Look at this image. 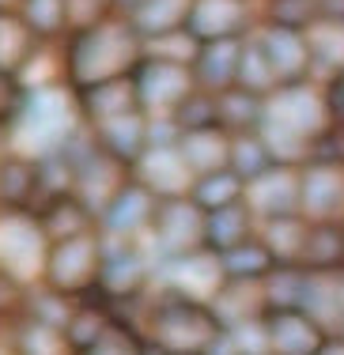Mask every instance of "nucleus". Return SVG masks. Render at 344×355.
I'll return each mask as SVG.
<instances>
[{"label":"nucleus","instance_id":"7ed1b4c3","mask_svg":"<svg viewBox=\"0 0 344 355\" xmlns=\"http://www.w3.org/2000/svg\"><path fill=\"white\" fill-rule=\"evenodd\" d=\"M83 129L87 121L69 83H35V87H23L19 110L8 125V148L31 159H46L64 151Z\"/></svg>","mask_w":344,"mask_h":355},{"label":"nucleus","instance_id":"393cba45","mask_svg":"<svg viewBox=\"0 0 344 355\" xmlns=\"http://www.w3.org/2000/svg\"><path fill=\"white\" fill-rule=\"evenodd\" d=\"M189 12H193V0H140L137 12L129 15V23L144 42H155V38L182 35L189 27Z\"/></svg>","mask_w":344,"mask_h":355},{"label":"nucleus","instance_id":"e433bc0d","mask_svg":"<svg viewBox=\"0 0 344 355\" xmlns=\"http://www.w3.org/2000/svg\"><path fill=\"white\" fill-rule=\"evenodd\" d=\"M273 166H276V159H273V151H268L261 129L257 132H234L231 137V171L246 185L257 182L261 174H268Z\"/></svg>","mask_w":344,"mask_h":355},{"label":"nucleus","instance_id":"20e7f679","mask_svg":"<svg viewBox=\"0 0 344 355\" xmlns=\"http://www.w3.org/2000/svg\"><path fill=\"white\" fill-rule=\"evenodd\" d=\"M155 299L148 302L144 314V340L163 355H208L216 340L223 336L208 302H193L171 291H152Z\"/></svg>","mask_w":344,"mask_h":355},{"label":"nucleus","instance_id":"ddd939ff","mask_svg":"<svg viewBox=\"0 0 344 355\" xmlns=\"http://www.w3.org/2000/svg\"><path fill=\"white\" fill-rule=\"evenodd\" d=\"M254 35L261 42V49H265L268 64H273L276 80H280V87L314 80V61H310L307 31L280 27V23H257Z\"/></svg>","mask_w":344,"mask_h":355},{"label":"nucleus","instance_id":"a19ab883","mask_svg":"<svg viewBox=\"0 0 344 355\" xmlns=\"http://www.w3.org/2000/svg\"><path fill=\"white\" fill-rule=\"evenodd\" d=\"M144 348H148L144 333H140L132 321H125L121 314H117L110 321V329H106L95 344H87L80 355H144Z\"/></svg>","mask_w":344,"mask_h":355},{"label":"nucleus","instance_id":"bb28decb","mask_svg":"<svg viewBox=\"0 0 344 355\" xmlns=\"http://www.w3.org/2000/svg\"><path fill=\"white\" fill-rule=\"evenodd\" d=\"M178 151L197 178L216 174V171H223V166H231V132L220 129V125H216V129L182 132Z\"/></svg>","mask_w":344,"mask_h":355},{"label":"nucleus","instance_id":"c03bdc74","mask_svg":"<svg viewBox=\"0 0 344 355\" xmlns=\"http://www.w3.org/2000/svg\"><path fill=\"white\" fill-rule=\"evenodd\" d=\"M19 98H23V87L12 80H0V132H8L15 110H19Z\"/></svg>","mask_w":344,"mask_h":355},{"label":"nucleus","instance_id":"603ef678","mask_svg":"<svg viewBox=\"0 0 344 355\" xmlns=\"http://www.w3.org/2000/svg\"><path fill=\"white\" fill-rule=\"evenodd\" d=\"M341 280H344V268H341Z\"/></svg>","mask_w":344,"mask_h":355},{"label":"nucleus","instance_id":"a18cd8bd","mask_svg":"<svg viewBox=\"0 0 344 355\" xmlns=\"http://www.w3.org/2000/svg\"><path fill=\"white\" fill-rule=\"evenodd\" d=\"M325 91H329V103H333V114H337V121H344V69L333 76L329 83H325Z\"/></svg>","mask_w":344,"mask_h":355},{"label":"nucleus","instance_id":"6e6552de","mask_svg":"<svg viewBox=\"0 0 344 355\" xmlns=\"http://www.w3.org/2000/svg\"><path fill=\"white\" fill-rule=\"evenodd\" d=\"M205 223L208 216L193 205L189 197H174V200H159L155 219L144 234V246L152 250L155 265L166 261L189 257V253L205 250Z\"/></svg>","mask_w":344,"mask_h":355},{"label":"nucleus","instance_id":"3c124183","mask_svg":"<svg viewBox=\"0 0 344 355\" xmlns=\"http://www.w3.org/2000/svg\"><path fill=\"white\" fill-rule=\"evenodd\" d=\"M144 355H163V352H159V348H152V344H148V348H144Z\"/></svg>","mask_w":344,"mask_h":355},{"label":"nucleus","instance_id":"0eeeda50","mask_svg":"<svg viewBox=\"0 0 344 355\" xmlns=\"http://www.w3.org/2000/svg\"><path fill=\"white\" fill-rule=\"evenodd\" d=\"M155 291V257L144 242H106L98 299L110 306H132Z\"/></svg>","mask_w":344,"mask_h":355},{"label":"nucleus","instance_id":"4c0bfd02","mask_svg":"<svg viewBox=\"0 0 344 355\" xmlns=\"http://www.w3.org/2000/svg\"><path fill=\"white\" fill-rule=\"evenodd\" d=\"M114 318H117V314H114L110 302H103V299H83V302H76V310H72L64 336H69V344H72L76 352H83L87 344H95L98 336L110 329Z\"/></svg>","mask_w":344,"mask_h":355},{"label":"nucleus","instance_id":"6ab92c4d","mask_svg":"<svg viewBox=\"0 0 344 355\" xmlns=\"http://www.w3.org/2000/svg\"><path fill=\"white\" fill-rule=\"evenodd\" d=\"M91 137H95L98 148H103L106 155H114L117 163L137 166L140 159H144V151L152 148V117H148L144 110H137V114H125V117H117V121L95 125Z\"/></svg>","mask_w":344,"mask_h":355},{"label":"nucleus","instance_id":"b1692460","mask_svg":"<svg viewBox=\"0 0 344 355\" xmlns=\"http://www.w3.org/2000/svg\"><path fill=\"white\" fill-rule=\"evenodd\" d=\"M303 314H310L329 336H341L344 329V280L341 272H310L303 291Z\"/></svg>","mask_w":344,"mask_h":355},{"label":"nucleus","instance_id":"ea45409f","mask_svg":"<svg viewBox=\"0 0 344 355\" xmlns=\"http://www.w3.org/2000/svg\"><path fill=\"white\" fill-rule=\"evenodd\" d=\"M307 268L299 265H276V272L265 280V299L268 310H299L307 291Z\"/></svg>","mask_w":344,"mask_h":355},{"label":"nucleus","instance_id":"8fccbe9b","mask_svg":"<svg viewBox=\"0 0 344 355\" xmlns=\"http://www.w3.org/2000/svg\"><path fill=\"white\" fill-rule=\"evenodd\" d=\"M27 0H0V12H19Z\"/></svg>","mask_w":344,"mask_h":355},{"label":"nucleus","instance_id":"aec40b11","mask_svg":"<svg viewBox=\"0 0 344 355\" xmlns=\"http://www.w3.org/2000/svg\"><path fill=\"white\" fill-rule=\"evenodd\" d=\"M246 38H223V42H205V46H200L197 61H193V76H197L200 91H208V95H223V91L239 87L242 42Z\"/></svg>","mask_w":344,"mask_h":355},{"label":"nucleus","instance_id":"c9c22d12","mask_svg":"<svg viewBox=\"0 0 344 355\" xmlns=\"http://www.w3.org/2000/svg\"><path fill=\"white\" fill-rule=\"evenodd\" d=\"M265 121V98L261 95H250L242 87H231L220 95V129H227L231 137L234 132H257Z\"/></svg>","mask_w":344,"mask_h":355},{"label":"nucleus","instance_id":"dca6fc26","mask_svg":"<svg viewBox=\"0 0 344 355\" xmlns=\"http://www.w3.org/2000/svg\"><path fill=\"white\" fill-rule=\"evenodd\" d=\"M268 355H322L329 333L303 310H268L265 314Z\"/></svg>","mask_w":344,"mask_h":355},{"label":"nucleus","instance_id":"c756f323","mask_svg":"<svg viewBox=\"0 0 344 355\" xmlns=\"http://www.w3.org/2000/svg\"><path fill=\"white\" fill-rule=\"evenodd\" d=\"M307 46H310V61H314V80L329 83L344 69V23L314 19L307 27Z\"/></svg>","mask_w":344,"mask_h":355},{"label":"nucleus","instance_id":"4468645a","mask_svg":"<svg viewBox=\"0 0 344 355\" xmlns=\"http://www.w3.org/2000/svg\"><path fill=\"white\" fill-rule=\"evenodd\" d=\"M132 178L144 185L148 193H155L159 200H174V197H189L197 174L189 171V163L182 159L178 144H152L144 151L137 166H132Z\"/></svg>","mask_w":344,"mask_h":355},{"label":"nucleus","instance_id":"79ce46f5","mask_svg":"<svg viewBox=\"0 0 344 355\" xmlns=\"http://www.w3.org/2000/svg\"><path fill=\"white\" fill-rule=\"evenodd\" d=\"M174 125L182 132H197V129H216L220 125V95H208V91H193V95L174 110Z\"/></svg>","mask_w":344,"mask_h":355},{"label":"nucleus","instance_id":"2f4dec72","mask_svg":"<svg viewBox=\"0 0 344 355\" xmlns=\"http://www.w3.org/2000/svg\"><path fill=\"white\" fill-rule=\"evenodd\" d=\"M19 15H23V23L35 31V38L42 46L61 42L76 31L72 27V4L69 0H27V4L19 8Z\"/></svg>","mask_w":344,"mask_h":355},{"label":"nucleus","instance_id":"9d476101","mask_svg":"<svg viewBox=\"0 0 344 355\" xmlns=\"http://www.w3.org/2000/svg\"><path fill=\"white\" fill-rule=\"evenodd\" d=\"M299 216L307 223H344V163L310 159L299 166Z\"/></svg>","mask_w":344,"mask_h":355},{"label":"nucleus","instance_id":"5701e85b","mask_svg":"<svg viewBox=\"0 0 344 355\" xmlns=\"http://www.w3.org/2000/svg\"><path fill=\"white\" fill-rule=\"evenodd\" d=\"M76 98H80V114H83V121H87V129L144 110V106H140V95H137L132 76L114 80V83H98V87H91V91H80Z\"/></svg>","mask_w":344,"mask_h":355},{"label":"nucleus","instance_id":"cd10ccee","mask_svg":"<svg viewBox=\"0 0 344 355\" xmlns=\"http://www.w3.org/2000/svg\"><path fill=\"white\" fill-rule=\"evenodd\" d=\"M250 239H257V216L246 208V200L234 208H223V212H212L205 223V250H212L216 257L239 250Z\"/></svg>","mask_w":344,"mask_h":355},{"label":"nucleus","instance_id":"412c9836","mask_svg":"<svg viewBox=\"0 0 344 355\" xmlns=\"http://www.w3.org/2000/svg\"><path fill=\"white\" fill-rule=\"evenodd\" d=\"M212 314L220 321L223 333H234L242 325H254V321H265L268 314V299H265V284H246V280H227L220 287L212 302Z\"/></svg>","mask_w":344,"mask_h":355},{"label":"nucleus","instance_id":"1a4fd4ad","mask_svg":"<svg viewBox=\"0 0 344 355\" xmlns=\"http://www.w3.org/2000/svg\"><path fill=\"white\" fill-rule=\"evenodd\" d=\"M132 83H137L140 106H144L148 117H171L197 91L193 64L163 61V57H144L140 69L132 72Z\"/></svg>","mask_w":344,"mask_h":355},{"label":"nucleus","instance_id":"f3484780","mask_svg":"<svg viewBox=\"0 0 344 355\" xmlns=\"http://www.w3.org/2000/svg\"><path fill=\"white\" fill-rule=\"evenodd\" d=\"M246 208L257 216V223L299 216V166L276 163L268 174L250 182L246 185Z\"/></svg>","mask_w":344,"mask_h":355},{"label":"nucleus","instance_id":"a211bd4d","mask_svg":"<svg viewBox=\"0 0 344 355\" xmlns=\"http://www.w3.org/2000/svg\"><path fill=\"white\" fill-rule=\"evenodd\" d=\"M46 205V185H42V163L19 151H8L0 159V208L12 212H38Z\"/></svg>","mask_w":344,"mask_h":355},{"label":"nucleus","instance_id":"f704fd0d","mask_svg":"<svg viewBox=\"0 0 344 355\" xmlns=\"http://www.w3.org/2000/svg\"><path fill=\"white\" fill-rule=\"evenodd\" d=\"M223 276L227 280H246V284H265L268 276L276 272V257L268 253V246L261 239H250L242 242L239 250L223 253Z\"/></svg>","mask_w":344,"mask_h":355},{"label":"nucleus","instance_id":"49530a36","mask_svg":"<svg viewBox=\"0 0 344 355\" xmlns=\"http://www.w3.org/2000/svg\"><path fill=\"white\" fill-rule=\"evenodd\" d=\"M318 19L344 23V0H318Z\"/></svg>","mask_w":344,"mask_h":355},{"label":"nucleus","instance_id":"58836bf2","mask_svg":"<svg viewBox=\"0 0 344 355\" xmlns=\"http://www.w3.org/2000/svg\"><path fill=\"white\" fill-rule=\"evenodd\" d=\"M239 87L250 91V95H261L268 98L276 87H280V80H276L273 64H268L261 42H257V35H250L246 42H242V64H239Z\"/></svg>","mask_w":344,"mask_h":355},{"label":"nucleus","instance_id":"a878e982","mask_svg":"<svg viewBox=\"0 0 344 355\" xmlns=\"http://www.w3.org/2000/svg\"><path fill=\"white\" fill-rule=\"evenodd\" d=\"M38 46L42 42L19 12H0V80H19V72L35 61Z\"/></svg>","mask_w":344,"mask_h":355},{"label":"nucleus","instance_id":"c85d7f7f","mask_svg":"<svg viewBox=\"0 0 344 355\" xmlns=\"http://www.w3.org/2000/svg\"><path fill=\"white\" fill-rule=\"evenodd\" d=\"M257 239L268 246V253L276 257V265H299V268H303L310 223H307L303 216L265 219V223H257Z\"/></svg>","mask_w":344,"mask_h":355},{"label":"nucleus","instance_id":"de8ad7c7","mask_svg":"<svg viewBox=\"0 0 344 355\" xmlns=\"http://www.w3.org/2000/svg\"><path fill=\"white\" fill-rule=\"evenodd\" d=\"M0 355H19L12 340V321H0Z\"/></svg>","mask_w":344,"mask_h":355},{"label":"nucleus","instance_id":"09e8293b","mask_svg":"<svg viewBox=\"0 0 344 355\" xmlns=\"http://www.w3.org/2000/svg\"><path fill=\"white\" fill-rule=\"evenodd\" d=\"M322 355H344V336H329V344L322 348Z\"/></svg>","mask_w":344,"mask_h":355},{"label":"nucleus","instance_id":"423d86ee","mask_svg":"<svg viewBox=\"0 0 344 355\" xmlns=\"http://www.w3.org/2000/svg\"><path fill=\"white\" fill-rule=\"evenodd\" d=\"M49 239L35 212H12L0 208V276L19 287H38L46 272Z\"/></svg>","mask_w":344,"mask_h":355},{"label":"nucleus","instance_id":"f03ea898","mask_svg":"<svg viewBox=\"0 0 344 355\" xmlns=\"http://www.w3.org/2000/svg\"><path fill=\"white\" fill-rule=\"evenodd\" d=\"M61 46V72L76 95L98 87V83L125 80L148 57L144 38L132 31L129 19H117V15H103L91 27L72 31Z\"/></svg>","mask_w":344,"mask_h":355},{"label":"nucleus","instance_id":"39448f33","mask_svg":"<svg viewBox=\"0 0 344 355\" xmlns=\"http://www.w3.org/2000/svg\"><path fill=\"white\" fill-rule=\"evenodd\" d=\"M106 257V239L103 231L80 234L69 242H53L46 257V272H42V287L69 302L98 299V272H103Z\"/></svg>","mask_w":344,"mask_h":355},{"label":"nucleus","instance_id":"72a5a7b5","mask_svg":"<svg viewBox=\"0 0 344 355\" xmlns=\"http://www.w3.org/2000/svg\"><path fill=\"white\" fill-rule=\"evenodd\" d=\"M12 340H15V352L19 355H80L69 344L64 329L42 325L35 318H15L12 321Z\"/></svg>","mask_w":344,"mask_h":355},{"label":"nucleus","instance_id":"7c9ffc66","mask_svg":"<svg viewBox=\"0 0 344 355\" xmlns=\"http://www.w3.org/2000/svg\"><path fill=\"white\" fill-rule=\"evenodd\" d=\"M189 200L205 216L223 212V208H234V205H242V200H246V182H242L231 166H223V171H216V174L197 178V182H193Z\"/></svg>","mask_w":344,"mask_h":355},{"label":"nucleus","instance_id":"f8f14e48","mask_svg":"<svg viewBox=\"0 0 344 355\" xmlns=\"http://www.w3.org/2000/svg\"><path fill=\"white\" fill-rule=\"evenodd\" d=\"M155 208H159V197L148 193L132 178L110 205H106V212L98 216V231H103L106 242H144L148 227L155 219Z\"/></svg>","mask_w":344,"mask_h":355},{"label":"nucleus","instance_id":"473e14b6","mask_svg":"<svg viewBox=\"0 0 344 355\" xmlns=\"http://www.w3.org/2000/svg\"><path fill=\"white\" fill-rule=\"evenodd\" d=\"M303 268L307 272H341L344 268V223H310Z\"/></svg>","mask_w":344,"mask_h":355},{"label":"nucleus","instance_id":"f257e3e1","mask_svg":"<svg viewBox=\"0 0 344 355\" xmlns=\"http://www.w3.org/2000/svg\"><path fill=\"white\" fill-rule=\"evenodd\" d=\"M333 125H337V114H333L329 91L318 80L276 87L265 98L261 137L273 151V159L284 166L310 163L318 155V144L333 132Z\"/></svg>","mask_w":344,"mask_h":355},{"label":"nucleus","instance_id":"37998d69","mask_svg":"<svg viewBox=\"0 0 344 355\" xmlns=\"http://www.w3.org/2000/svg\"><path fill=\"white\" fill-rule=\"evenodd\" d=\"M318 19V0H265L261 23H280V27L307 31Z\"/></svg>","mask_w":344,"mask_h":355},{"label":"nucleus","instance_id":"4be33fe9","mask_svg":"<svg viewBox=\"0 0 344 355\" xmlns=\"http://www.w3.org/2000/svg\"><path fill=\"white\" fill-rule=\"evenodd\" d=\"M35 216H38L42 231H46L49 246H53V242H69V239H80V234L98 231V216L83 205L76 193H57V197H49Z\"/></svg>","mask_w":344,"mask_h":355},{"label":"nucleus","instance_id":"864d4df0","mask_svg":"<svg viewBox=\"0 0 344 355\" xmlns=\"http://www.w3.org/2000/svg\"><path fill=\"white\" fill-rule=\"evenodd\" d=\"M341 336H344V329H341Z\"/></svg>","mask_w":344,"mask_h":355},{"label":"nucleus","instance_id":"2eb2a0df","mask_svg":"<svg viewBox=\"0 0 344 355\" xmlns=\"http://www.w3.org/2000/svg\"><path fill=\"white\" fill-rule=\"evenodd\" d=\"M186 31L200 46L205 42H223V38H246L257 31L254 4L250 0H193Z\"/></svg>","mask_w":344,"mask_h":355},{"label":"nucleus","instance_id":"9b49d317","mask_svg":"<svg viewBox=\"0 0 344 355\" xmlns=\"http://www.w3.org/2000/svg\"><path fill=\"white\" fill-rule=\"evenodd\" d=\"M223 284H227L223 261L212 250H200V253H189V257L155 265V291H171V295H182V299H193V302H212Z\"/></svg>","mask_w":344,"mask_h":355}]
</instances>
